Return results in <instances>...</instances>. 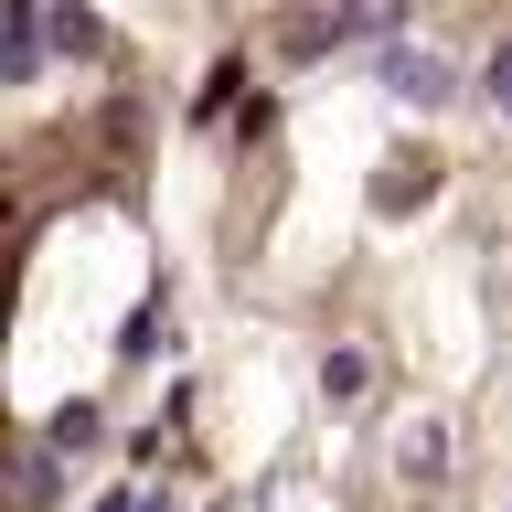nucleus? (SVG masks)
Returning a JSON list of instances; mask_svg holds the SVG:
<instances>
[{
  "instance_id": "obj_6",
  "label": "nucleus",
  "mask_w": 512,
  "mask_h": 512,
  "mask_svg": "<svg viewBox=\"0 0 512 512\" xmlns=\"http://www.w3.org/2000/svg\"><path fill=\"white\" fill-rule=\"evenodd\" d=\"M128 512H171V502H160V491H128Z\"/></svg>"
},
{
  "instance_id": "obj_7",
  "label": "nucleus",
  "mask_w": 512,
  "mask_h": 512,
  "mask_svg": "<svg viewBox=\"0 0 512 512\" xmlns=\"http://www.w3.org/2000/svg\"><path fill=\"white\" fill-rule=\"evenodd\" d=\"M96 512H128V491H118V502H96Z\"/></svg>"
},
{
  "instance_id": "obj_5",
  "label": "nucleus",
  "mask_w": 512,
  "mask_h": 512,
  "mask_svg": "<svg viewBox=\"0 0 512 512\" xmlns=\"http://www.w3.org/2000/svg\"><path fill=\"white\" fill-rule=\"evenodd\" d=\"M64 43V54H96V11H75V0H54V22H43Z\"/></svg>"
},
{
  "instance_id": "obj_4",
  "label": "nucleus",
  "mask_w": 512,
  "mask_h": 512,
  "mask_svg": "<svg viewBox=\"0 0 512 512\" xmlns=\"http://www.w3.org/2000/svg\"><path fill=\"white\" fill-rule=\"evenodd\" d=\"M363 384H374V363H363V352H331V363H320V395H331V406H352Z\"/></svg>"
},
{
  "instance_id": "obj_2",
  "label": "nucleus",
  "mask_w": 512,
  "mask_h": 512,
  "mask_svg": "<svg viewBox=\"0 0 512 512\" xmlns=\"http://www.w3.org/2000/svg\"><path fill=\"white\" fill-rule=\"evenodd\" d=\"M43 75V0H0V86Z\"/></svg>"
},
{
  "instance_id": "obj_3",
  "label": "nucleus",
  "mask_w": 512,
  "mask_h": 512,
  "mask_svg": "<svg viewBox=\"0 0 512 512\" xmlns=\"http://www.w3.org/2000/svg\"><path fill=\"white\" fill-rule=\"evenodd\" d=\"M43 438H54V448H96V438H107V416H96L86 395H64V406H54V427H43Z\"/></svg>"
},
{
  "instance_id": "obj_1",
  "label": "nucleus",
  "mask_w": 512,
  "mask_h": 512,
  "mask_svg": "<svg viewBox=\"0 0 512 512\" xmlns=\"http://www.w3.org/2000/svg\"><path fill=\"white\" fill-rule=\"evenodd\" d=\"M384 96H395V107H427V118H438L448 96H459V64H448L438 43H395V32H384Z\"/></svg>"
}]
</instances>
